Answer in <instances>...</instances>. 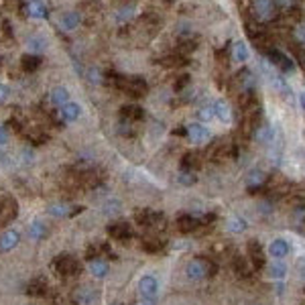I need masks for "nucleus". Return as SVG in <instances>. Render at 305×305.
<instances>
[{
    "label": "nucleus",
    "mask_w": 305,
    "mask_h": 305,
    "mask_svg": "<svg viewBox=\"0 0 305 305\" xmlns=\"http://www.w3.org/2000/svg\"><path fill=\"white\" fill-rule=\"evenodd\" d=\"M218 270V266L214 264L210 258H194L186 264V277L190 281H204L208 277H214Z\"/></svg>",
    "instance_id": "1"
},
{
    "label": "nucleus",
    "mask_w": 305,
    "mask_h": 305,
    "mask_svg": "<svg viewBox=\"0 0 305 305\" xmlns=\"http://www.w3.org/2000/svg\"><path fill=\"white\" fill-rule=\"evenodd\" d=\"M260 72H262V76L268 80V84H270L274 90H277L281 96L291 94V88H289V84L285 82L283 74H281V72H274V68L268 64V59H266V57L260 59Z\"/></svg>",
    "instance_id": "2"
},
{
    "label": "nucleus",
    "mask_w": 305,
    "mask_h": 305,
    "mask_svg": "<svg viewBox=\"0 0 305 305\" xmlns=\"http://www.w3.org/2000/svg\"><path fill=\"white\" fill-rule=\"evenodd\" d=\"M116 90L124 92V94L132 96V98H142L146 92H148V84H146V80L140 78V76H130V78H124V76H122Z\"/></svg>",
    "instance_id": "3"
},
{
    "label": "nucleus",
    "mask_w": 305,
    "mask_h": 305,
    "mask_svg": "<svg viewBox=\"0 0 305 305\" xmlns=\"http://www.w3.org/2000/svg\"><path fill=\"white\" fill-rule=\"evenodd\" d=\"M266 59H268V64L274 70H279L281 74H293L295 72V61L281 49H268L266 51Z\"/></svg>",
    "instance_id": "4"
},
{
    "label": "nucleus",
    "mask_w": 305,
    "mask_h": 305,
    "mask_svg": "<svg viewBox=\"0 0 305 305\" xmlns=\"http://www.w3.org/2000/svg\"><path fill=\"white\" fill-rule=\"evenodd\" d=\"M53 268L59 277H76V274H80V270H82V264H80L78 258H74L70 254H61L53 260Z\"/></svg>",
    "instance_id": "5"
},
{
    "label": "nucleus",
    "mask_w": 305,
    "mask_h": 305,
    "mask_svg": "<svg viewBox=\"0 0 305 305\" xmlns=\"http://www.w3.org/2000/svg\"><path fill=\"white\" fill-rule=\"evenodd\" d=\"M246 258L250 262V266L254 270H262L266 266V256H264V248L258 240H250L246 244Z\"/></svg>",
    "instance_id": "6"
},
{
    "label": "nucleus",
    "mask_w": 305,
    "mask_h": 305,
    "mask_svg": "<svg viewBox=\"0 0 305 305\" xmlns=\"http://www.w3.org/2000/svg\"><path fill=\"white\" fill-rule=\"evenodd\" d=\"M252 16L260 22H266L274 16V12H277V6H274V0H252Z\"/></svg>",
    "instance_id": "7"
},
{
    "label": "nucleus",
    "mask_w": 305,
    "mask_h": 305,
    "mask_svg": "<svg viewBox=\"0 0 305 305\" xmlns=\"http://www.w3.org/2000/svg\"><path fill=\"white\" fill-rule=\"evenodd\" d=\"M134 220L142 228H159L165 222V216L161 212H155V210H142V212L134 214Z\"/></svg>",
    "instance_id": "8"
},
{
    "label": "nucleus",
    "mask_w": 305,
    "mask_h": 305,
    "mask_svg": "<svg viewBox=\"0 0 305 305\" xmlns=\"http://www.w3.org/2000/svg\"><path fill=\"white\" fill-rule=\"evenodd\" d=\"M138 295H140V299L155 301L159 295V281L152 277V274H144L138 281Z\"/></svg>",
    "instance_id": "9"
},
{
    "label": "nucleus",
    "mask_w": 305,
    "mask_h": 305,
    "mask_svg": "<svg viewBox=\"0 0 305 305\" xmlns=\"http://www.w3.org/2000/svg\"><path fill=\"white\" fill-rule=\"evenodd\" d=\"M18 216V204L14 198H2L0 200V226H6Z\"/></svg>",
    "instance_id": "10"
},
{
    "label": "nucleus",
    "mask_w": 305,
    "mask_h": 305,
    "mask_svg": "<svg viewBox=\"0 0 305 305\" xmlns=\"http://www.w3.org/2000/svg\"><path fill=\"white\" fill-rule=\"evenodd\" d=\"M186 130H188V138L194 142V144H206L210 138H212V132H210V128L208 126H204L202 122H192V124H188L186 126Z\"/></svg>",
    "instance_id": "11"
},
{
    "label": "nucleus",
    "mask_w": 305,
    "mask_h": 305,
    "mask_svg": "<svg viewBox=\"0 0 305 305\" xmlns=\"http://www.w3.org/2000/svg\"><path fill=\"white\" fill-rule=\"evenodd\" d=\"M106 232H108V236L112 240H118V242H126L134 234L132 228H130V224H126V222H114V224H110L106 228Z\"/></svg>",
    "instance_id": "12"
},
{
    "label": "nucleus",
    "mask_w": 305,
    "mask_h": 305,
    "mask_svg": "<svg viewBox=\"0 0 305 305\" xmlns=\"http://www.w3.org/2000/svg\"><path fill=\"white\" fill-rule=\"evenodd\" d=\"M51 216H55V218H74V216H78V214H82L84 212V206H68V204H53V206H49V210H47Z\"/></svg>",
    "instance_id": "13"
},
{
    "label": "nucleus",
    "mask_w": 305,
    "mask_h": 305,
    "mask_svg": "<svg viewBox=\"0 0 305 305\" xmlns=\"http://www.w3.org/2000/svg\"><path fill=\"white\" fill-rule=\"evenodd\" d=\"M72 299H74V303H78V305H92L94 301L100 299V293H98L96 289H92V287L84 285V287H80V289L74 291Z\"/></svg>",
    "instance_id": "14"
},
{
    "label": "nucleus",
    "mask_w": 305,
    "mask_h": 305,
    "mask_svg": "<svg viewBox=\"0 0 305 305\" xmlns=\"http://www.w3.org/2000/svg\"><path fill=\"white\" fill-rule=\"evenodd\" d=\"M175 226H177V230L181 234H192L202 226V222H200L198 216H192V214H181V216L177 218V222H175Z\"/></svg>",
    "instance_id": "15"
},
{
    "label": "nucleus",
    "mask_w": 305,
    "mask_h": 305,
    "mask_svg": "<svg viewBox=\"0 0 305 305\" xmlns=\"http://www.w3.org/2000/svg\"><path fill=\"white\" fill-rule=\"evenodd\" d=\"M291 252V246L285 238H274L268 246V254L272 256V260H283L285 256H289Z\"/></svg>",
    "instance_id": "16"
},
{
    "label": "nucleus",
    "mask_w": 305,
    "mask_h": 305,
    "mask_svg": "<svg viewBox=\"0 0 305 305\" xmlns=\"http://www.w3.org/2000/svg\"><path fill=\"white\" fill-rule=\"evenodd\" d=\"M24 10L30 18H47L49 16V8L45 6V2H41V0H28L24 4Z\"/></svg>",
    "instance_id": "17"
},
{
    "label": "nucleus",
    "mask_w": 305,
    "mask_h": 305,
    "mask_svg": "<svg viewBox=\"0 0 305 305\" xmlns=\"http://www.w3.org/2000/svg\"><path fill=\"white\" fill-rule=\"evenodd\" d=\"M266 179H268V175H266L264 171L254 169V171H250V175L246 177V188H248L250 192H258V190H262V188H264Z\"/></svg>",
    "instance_id": "18"
},
{
    "label": "nucleus",
    "mask_w": 305,
    "mask_h": 305,
    "mask_svg": "<svg viewBox=\"0 0 305 305\" xmlns=\"http://www.w3.org/2000/svg\"><path fill=\"white\" fill-rule=\"evenodd\" d=\"M120 118L126 120V122H138L144 118V110L140 106H134V104H126L120 108Z\"/></svg>",
    "instance_id": "19"
},
{
    "label": "nucleus",
    "mask_w": 305,
    "mask_h": 305,
    "mask_svg": "<svg viewBox=\"0 0 305 305\" xmlns=\"http://www.w3.org/2000/svg\"><path fill=\"white\" fill-rule=\"evenodd\" d=\"M41 64H43V59H41L39 55H35V53H24V55L20 57V68H22V72H26V74L37 72V70L41 68Z\"/></svg>",
    "instance_id": "20"
},
{
    "label": "nucleus",
    "mask_w": 305,
    "mask_h": 305,
    "mask_svg": "<svg viewBox=\"0 0 305 305\" xmlns=\"http://www.w3.org/2000/svg\"><path fill=\"white\" fill-rule=\"evenodd\" d=\"M252 136H254L256 142H260V144H272V140H274V130H272V126H268V124H258V126L254 128Z\"/></svg>",
    "instance_id": "21"
},
{
    "label": "nucleus",
    "mask_w": 305,
    "mask_h": 305,
    "mask_svg": "<svg viewBox=\"0 0 305 305\" xmlns=\"http://www.w3.org/2000/svg\"><path fill=\"white\" fill-rule=\"evenodd\" d=\"M18 240H20V236H18L16 230H6L2 236H0V250H2V252H8V250L16 248Z\"/></svg>",
    "instance_id": "22"
},
{
    "label": "nucleus",
    "mask_w": 305,
    "mask_h": 305,
    "mask_svg": "<svg viewBox=\"0 0 305 305\" xmlns=\"http://www.w3.org/2000/svg\"><path fill=\"white\" fill-rule=\"evenodd\" d=\"M214 110H216V118L220 122H224V124H230V122H232L234 116H232V108H230L228 102H224V100L214 102Z\"/></svg>",
    "instance_id": "23"
},
{
    "label": "nucleus",
    "mask_w": 305,
    "mask_h": 305,
    "mask_svg": "<svg viewBox=\"0 0 305 305\" xmlns=\"http://www.w3.org/2000/svg\"><path fill=\"white\" fill-rule=\"evenodd\" d=\"M232 266H234V270H236V274L238 277H242V279H248L250 274H252V266H250V262H248V258H242V256H234V260H232Z\"/></svg>",
    "instance_id": "24"
},
{
    "label": "nucleus",
    "mask_w": 305,
    "mask_h": 305,
    "mask_svg": "<svg viewBox=\"0 0 305 305\" xmlns=\"http://www.w3.org/2000/svg\"><path fill=\"white\" fill-rule=\"evenodd\" d=\"M248 57H250V51H248L246 43H244V41H234V45H232V59L236 61V64H246Z\"/></svg>",
    "instance_id": "25"
},
{
    "label": "nucleus",
    "mask_w": 305,
    "mask_h": 305,
    "mask_svg": "<svg viewBox=\"0 0 305 305\" xmlns=\"http://www.w3.org/2000/svg\"><path fill=\"white\" fill-rule=\"evenodd\" d=\"M80 114H82V108H80V104H76V102H68L66 106H61V110H59L61 120H66V122L78 120Z\"/></svg>",
    "instance_id": "26"
},
{
    "label": "nucleus",
    "mask_w": 305,
    "mask_h": 305,
    "mask_svg": "<svg viewBox=\"0 0 305 305\" xmlns=\"http://www.w3.org/2000/svg\"><path fill=\"white\" fill-rule=\"evenodd\" d=\"M26 293L30 297H43L47 293V281H45V277H35L33 281L26 285Z\"/></svg>",
    "instance_id": "27"
},
{
    "label": "nucleus",
    "mask_w": 305,
    "mask_h": 305,
    "mask_svg": "<svg viewBox=\"0 0 305 305\" xmlns=\"http://www.w3.org/2000/svg\"><path fill=\"white\" fill-rule=\"evenodd\" d=\"M238 84H240V94H242V92H254L256 82L252 78V72L250 70H242L238 74Z\"/></svg>",
    "instance_id": "28"
},
{
    "label": "nucleus",
    "mask_w": 305,
    "mask_h": 305,
    "mask_svg": "<svg viewBox=\"0 0 305 305\" xmlns=\"http://www.w3.org/2000/svg\"><path fill=\"white\" fill-rule=\"evenodd\" d=\"M51 102L55 104V106H66L68 102H70V92H68V88H64V86H57V88H53L51 90Z\"/></svg>",
    "instance_id": "29"
},
{
    "label": "nucleus",
    "mask_w": 305,
    "mask_h": 305,
    "mask_svg": "<svg viewBox=\"0 0 305 305\" xmlns=\"http://www.w3.org/2000/svg\"><path fill=\"white\" fill-rule=\"evenodd\" d=\"M80 22H82V14H80L78 10H70V12H66L64 16H61V20H59V24L64 26L66 30H74V28H78Z\"/></svg>",
    "instance_id": "30"
},
{
    "label": "nucleus",
    "mask_w": 305,
    "mask_h": 305,
    "mask_svg": "<svg viewBox=\"0 0 305 305\" xmlns=\"http://www.w3.org/2000/svg\"><path fill=\"white\" fill-rule=\"evenodd\" d=\"M88 268H90V272H92V277H96V279H104L106 274H108V264H106V260H102V258L90 260Z\"/></svg>",
    "instance_id": "31"
},
{
    "label": "nucleus",
    "mask_w": 305,
    "mask_h": 305,
    "mask_svg": "<svg viewBox=\"0 0 305 305\" xmlns=\"http://www.w3.org/2000/svg\"><path fill=\"white\" fill-rule=\"evenodd\" d=\"M285 272H287V266L283 260H272L268 264V277L274 279V281H281L285 277Z\"/></svg>",
    "instance_id": "32"
},
{
    "label": "nucleus",
    "mask_w": 305,
    "mask_h": 305,
    "mask_svg": "<svg viewBox=\"0 0 305 305\" xmlns=\"http://www.w3.org/2000/svg\"><path fill=\"white\" fill-rule=\"evenodd\" d=\"M226 228H228L232 234H242L244 230L248 228V224H246V220H244V218H240V216H232V218H228V224H226Z\"/></svg>",
    "instance_id": "33"
},
{
    "label": "nucleus",
    "mask_w": 305,
    "mask_h": 305,
    "mask_svg": "<svg viewBox=\"0 0 305 305\" xmlns=\"http://www.w3.org/2000/svg\"><path fill=\"white\" fill-rule=\"evenodd\" d=\"M198 167H200V157L196 155V152L183 155V159H181V169L183 171H198Z\"/></svg>",
    "instance_id": "34"
},
{
    "label": "nucleus",
    "mask_w": 305,
    "mask_h": 305,
    "mask_svg": "<svg viewBox=\"0 0 305 305\" xmlns=\"http://www.w3.org/2000/svg\"><path fill=\"white\" fill-rule=\"evenodd\" d=\"M47 236V226L43 222H33L28 226V238L33 240H43Z\"/></svg>",
    "instance_id": "35"
},
{
    "label": "nucleus",
    "mask_w": 305,
    "mask_h": 305,
    "mask_svg": "<svg viewBox=\"0 0 305 305\" xmlns=\"http://www.w3.org/2000/svg\"><path fill=\"white\" fill-rule=\"evenodd\" d=\"M26 47H28V51H33V53L37 55V53H41V51L47 49V41H45L43 37H28Z\"/></svg>",
    "instance_id": "36"
},
{
    "label": "nucleus",
    "mask_w": 305,
    "mask_h": 305,
    "mask_svg": "<svg viewBox=\"0 0 305 305\" xmlns=\"http://www.w3.org/2000/svg\"><path fill=\"white\" fill-rule=\"evenodd\" d=\"M177 181L181 183V186H186V188H192L194 183L198 181V175H196V171H179V175H177Z\"/></svg>",
    "instance_id": "37"
},
{
    "label": "nucleus",
    "mask_w": 305,
    "mask_h": 305,
    "mask_svg": "<svg viewBox=\"0 0 305 305\" xmlns=\"http://www.w3.org/2000/svg\"><path fill=\"white\" fill-rule=\"evenodd\" d=\"M291 37H293V41H295L299 47H305V22H299V24L293 26Z\"/></svg>",
    "instance_id": "38"
},
{
    "label": "nucleus",
    "mask_w": 305,
    "mask_h": 305,
    "mask_svg": "<svg viewBox=\"0 0 305 305\" xmlns=\"http://www.w3.org/2000/svg\"><path fill=\"white\" fill-rule=\"evenodd\" d=\"M163 246H165V242L157 240V238H148L142 242V250H146V252H159Z\"/></svg>",
    "instance_id": "39"
},
{
    "label": "nucleus",
    "mask_w": 305,
    "mask_h": 305,
    "mask_svg": "<svg viewBox=\"0 0 305 305\" xmlns=\"http://www.w3.org/2000/svg\"><path fill=\"white\" fill-rule=\"evenodd\" d=\"M200 120L202 122H212L214 118H216V110H214V104H208V106H202L200 112H198Z\"/></svg>",
    "instance_id": "40"
},
{
    "label": "nucleus",
    "mask_w": 305,
    "mask_h": 305,
    "mask_svg": "<svg viewBox=\"0 0 305 305\" xmlns=\"http://www.w3.org/2000/svg\"><path fill=\"white\" fill-rule=\"evenodd\" d=\"M132 12H134V4L122 6V8L118 10V14H116V20H118V22H124V20H128V18H132Z\"/></svg>",
    "instance_id": "41"
},
{
    "label": "nucleus",
    "mask_w": 305,
    "mask_h": 305,
    "mask_svg": "<svg viewBox=\"0 0 305 305\" xmlns=\"http://www.w3.org/2000/svg\"><path fill=\"white\" fill-rule=\"evenodd\" d=\"M289 204H291L293 212H297V214L305 212V198H303V196H293V198L289 200Z\"/></svg>",
    "instance_id": "42"
},
{
    "label": "nucleus",
    "mask_w": 305,
    "mask_h": 305,
    "mask_svg": "<svg viewBox=\"0 0 305 305\" xmlns=\"http://www.w3.org/2000/svg\"><path fill=\"white\" fill-rule=\"evenodd\" d=\"M190 82H192V78L186 74V76H179V80L173 84V90L177 92V94H181L183 90H186V86H190Z\"/></svg>",
    "instance_id": "43"
},
{
    "label": "nucleus",
    "mask_w": 305,
    "mask_h": 305,
    "mask_svg": "<svg viewBox=\"0 0 305 305\" xmlns=\"http://www.w3.org/2000/svg\"><path fill=\"white\" fill-rule=\"evenodd\" d=\"M26 138L33 142V144H43V142L47 140V134H45V132H28Z\"/></svg>",
    "instance_id": "44"
},
{
    "label": "nucleus",
    "mask_w": 305,
    "mask_h": 305,
    "mask_svg": "<svg viewBox=\"0 0 305 305\" xmlns=\"http://www.w3.org/2000/svg\"><path fill=\"white\" fill-rule=\"evenodd\" d=\"M120 134H124V136H132L134 134V128H132V122H126V120H122L120 122Z\"/></svg>",
    "instance_id": "45"
},
{
    "label": "nucleus",
    "mask_w": 305,
    "mask_h": 305,
    "mask_svg": "<svg viewBox=\"0 0 305 305\" xmlns=\"http://www.w3.org/2000/svg\"><path fill=\"white\" fill-rule=\"evenodd\" d=\"M297 4V0H274V6L281 8V10H289Z\"/></svg>",
    "instance_id": "46"
},
{
    "label": "nucleus",
    "mask_w": 305,
    "mask_h": 305,
    "mask_svg": "<svg viewBox=\"0 0 305 305\" xmlns=\"http://www.w3.org/2000/svg\"><path fill=\"white\" fill-rule=\"evenodd\" d=\"M88 80H90L92 84H100V82H104V80H102V74H100V70H96V68L88 72Z\"/></svg>",
    "instance_id": "47"
},
{
    "label": "nucleus",
    "mask_w": 305,
    "mask_h": 305,
    "mask_svg": "<svg viewBox=\"0 0 305 305\" xmlns=\"http://www.w3.org/2000/svg\"><path fill=\"white\" fill-rule=\"evenodd\" d=\"M2 33H4V37H8V39L14 35L12 24H10V20H8V18H2Z\"/></svg>",
    "instance_id": "48"
},
{
    "label": "nucleus",
    "mask_w": 305,
    "mask_h": 305,
    "mask_svg": "<svg viewBox=\"0 0 305 305\" xmlns=\"http://www.w3.org/2000/svg\"><path fill=\"white\" fill-rule=\"evenodd\" d=\"M6 142H8V130L4 126H0V148L6 146Z\"/></svg>",
    "instance_id": "49"
},
{
    "label": "nucleus",
    "mask_w": 305,
    "mask_h": 305,
    "mask_svg": "<svg viewBox=\"0 0 305 305\" xmlns=\"http://www.w3.org/2000/svg\"><path fill=\"white\" fill-rule=\"evenodd\" d=\"M6 98H8V88L4 84H0V104H2Z\"/></svg>",
    "instance_id": "50"
},
{
    "label": "nucleus",
    "mask_w": 305,
    "mask_h": 305,
    "mask_svg": "<svg viewBox=\"0 0 305 305\" xmlns=\"http://www.w3.org/2000/svg\"><path fill=\"white\" fill-rule=\"evenodd\" d=\"M136 305H155V301H146V299H140Z\"/></svg>",
    "instance_id": "51"
},
{
    "label": "nucleus",
    "mask_w": 305,
    "mask_h": 305,
    "mask_svg": "<svg viewBox=\"0 0 305 305\" xmlns=\"http://www.w3.org/2000/svg\"><path fill=\"white\" fill-rule=\"evenodd\" d=\"M299 102H301V108H303V110H305V92H303V94H301V96H299Z\"/></svg>",
    "instance_id": "52"
}]
</instances>
